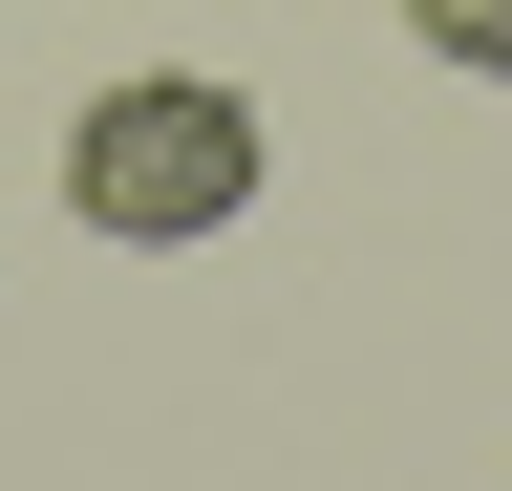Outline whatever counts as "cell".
Segmentation results:
<instances>
[{
	"mask_svg": "<svg viewBox=\"0 0 512 491\" xmlns=\"http://www.w3.org/2000/svg\"><path fill=\"white\" fill-rule=\"evenodd\" d=\"M64 214L128 235V257H192V235H235L256 214V107L214 65H128L86 129H64Z\"/></svg>",
	"mask_w": 512,
	"mask_h": 491,
	"instance_id": "1",
	"label": "cell"
},
{
	"mask_svg": "<svg viewBox=\"0 0 512 491\" xmlns=\"http://www.w3.org/2000/svg\"><path fill=\"white\" fill-rule=\"evenodd\" d=\"M427 22V65H470V86H512V0H406Z\"/></svg>",
	"mask_w": 512,
	"mask_h": 491,
	"instance_id": "2",
	"label": "cell"
}]
</instances>
